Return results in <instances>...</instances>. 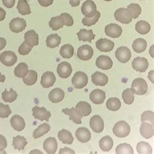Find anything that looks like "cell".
<instances>
[{
  "mask_svg": "<svg viewBox=\"0 0 154 154\" xmlns=\"http://www.w3.org/2000/svg\"><path fill=\"white\" fill-rule=\"evenodd\" d=\"M131 128L126 122L122 120L116 122L112 129V132L117 137L124 138L129 135Z\"/></svg>",
  "mask_w": 154,
  "mask_h": 154,
  "instance_id": "cell-1",
  "label": "cell"
},
{
  "mask_svg": "<svg viewBox=\"0 0 154 154\" xmlns=\"http://www.w3.org/2000/svg\"><path fill=\"white\" fill-rule=\"evenodd\" d=\"M115 18L118 22L122 23L128 24L132 22L133 16L129 9L126 8H120L115 13Z\"/></svg>",
  "mask_w": 154,
  "mask_h": 154,
  "instance_id": "cell-2",
  "label": "cell"
},
{
  "mask_svg": "<svg viewBox=\"0 0 154 154\" xmlns=\"http://www.w3.org/2000/svg\"><path fill=\"white\" fill-rule=\"evenodd\" d=\"M88 82L87 75L83 72H77L72 79V83L75 88L81 89L87 86Z\"/></svg>",
  "mask_w": 154,
  "mask_h": 154,
  "instance_id": "cell-3",
  "label": "cell"
},
{
  "mask_svg": "<svg viewBox=\"0 0 154 154\" xmlns=\"http://www.w3.org/2000/svg\"><path fill=\"white\" fill-rule=\"evenodd\" d=\"M132 90L137 95H144L148 91V84L143 78H137L131 84Z\"/></svg>",
  "mask_w": 154,
  "mask_h": 154,
  "instance_id": "cell-4",
  "label": "cell"
},
{
  "mask_svg": "<svg viewBox=\"0 0 154 154\" xmlns=\"http://www.w3.org/2000/svg\"><path fill=\"white\" fill-rule=\"evenodd\" d=\"M17 56L13 51H5L0 55V61L6 66H12L17 63Z\"/></svg>",
  "mask_w": 154,
  "mask_h": 154,
  "instance_id": "cell-5",
  "label": "cell"
},
{
  "mask_svg": "<svg viewBox=\"0 0 154 154\" xmlns=\"http://www.w3.org/2000/svg\"><path fill=\"white\" fill-rule=\"evenodd\" d=\"M82 13L87 18H91L94 16L97 12L95 3L92 0H86L82 7Z\"/></svg>",
  "mask_w": 154,
  "mask_h": 154,
  "instance_id": "cell-6",
  "label": "cell"
},
{
  "mask_svg": "<svg viewBox=\"0 0 154 154\" xmlns=\"http://www.w3.org/2000/svg\"><path fill=\"white\" fill-rule=\"evenodd\" d=\"M115 57L120 63H126L131 57V53L128 48L121 46L116 50Z\"/></svg>",
  "mask_w": 154,
  "mask_h": 154,
  "instance_id": "cell-7",
  "label": "cell"
},
{
  "mask_svg": "<svg viewBox=\"0 0 154 154\" xmlns=\"http://www.w3.org/2000/svg\"><path fill=\"white\" fill-rule=\"evenodd\" d=\"M27 23L24 19L17 17L11 20L9 23L10 29L12 32L18 33L20 32L23 31L26 28Z\"/></svg>",
  "mask_w": 154,
  "mask_h": 154,
  "instance_id": "cell-8",
  "label": "cell"
},
{
  "mask_svg": "<svg viewBox=\"0 0 154 154\" xmlns=\"http://www.w3.org/2000/svg\"><path fill=\"white\" fill-rule=\"evenodd\" d=\"M93 55H94V50L91 46L87 45V44L80 46L78 50V53H77L78 58L82 60H85V61L90 60L92 57Z\"/></svg>",
  "mask_w": 154,
  "mask_h": 154,
  "instance_id": "cell-9",
  "label": "cell"
},
{
  "mask_svg": "<svg viewBox=\"0 0 154 154\" xmlns=\"http://www.w3.org/2000/svg\"><path fill=\"white\" fill-rule=\"evenodd\" d=\"M33 111V116L35 119L39 120H46L49 121V119L51 117V112L47 111V109L44 107H40L38 106H35L32 109Z\"/></svg>",
  "mask_w": 154,
  "mask_h": 154,
  "instance_id": "cell-10",
  "label": "cell"
},
{
  "mask_svg": "<svg viewBox=\"0 0 154 154\" xmlns=\"http://www.w3.org/2000/svg\"><path fill=\"white\" fill-rule=\"evenodd\" d=\"M57 72L60 78L66 79L70 76L72 72V68L70 63L67 62H62L58 64Z\"/></svg>",
  "mask_w": 154,
  "mask_h": 154,
  "instance_id": "cell-11",
  "label": "cell"
},
{
  "mask_svg": "<svg viewBox=\"0 0 154 154\" xmlns=\"http://www.w3.org/2000/svg\"><path fill=\"white\" fill-rule=\"evenodd\" d=\"M96 46L100 51L109 52L114 48L115 42L107 38H100L96 41Z\"/></svg>",
  "mask_w": 154,
  "mask_h": 154,
  "instance_id": "cell-12",
  "label": "cell"
},
{
  "mask_svg": "<svg viewBox=\"0 0 154 154\" xmlns=\"http://www.w3.org/2000/svg\"><path fill=\"white\" fill-rule=\"evenodd\" d=\"M149 66L148 60L144 57H137L133 59L132 62V67L135 70L139 72H144L147 70Z\"/></svg>",
  "mask_w": 154,
  "mask_h": 154,
  "instance_id": "cell-13",
  "label": "cell"
},
{
  "mask_svg": "<svg viewBox=\"0 0 154 154\" xmlns=\"http://www.w3.org/2000/svg\"><path fill=\"white\" fill-rule=\"evenodd\" d=\"M105 33L111 38H119L122 33V29L118 24L110 23L105 27Z\"/></svg>",
  "mask_w": 154,
  "mask_h": 154,
  "instance_id": "cell-14",
  "label": "cell"
},
{
  "mask_svg": "<svg viewBox=\"0 0 154 154\" xmlns=\"http://www.w3.org/2000/svg\"><path fill=\"white\" fill-rule=\"evenodd\" d=\"M90 126L93 131L100 133L104 129V122L100 116L94 115L90 120Z\"/></svg>",
  "mask_w": 154,
  "mask_h": 154,
  "instance_id": "cell-15",
  "label": "cell"
},
{
  "mask_svg": "<svg viewBox=\"0 0 154 154\" xmlns=\"http://www.w3.org/2000/svg\"><path fill=\"white\" fill-rule=\"evenodd\" d=\"M112 64L113 63L112 59L107 55H100L96 60V66L103 70H107L111 69Z\"/></svg>",
  "mask_w": 154,
  "mask_h": 154,
  "instance_id": "cell-16",
  "label": "cell"
},
{
  "mask_svg": "<svg viewBox=\"0 0 154 154\" xmlns=\"http://www.w3.org/2000/svg\"><path fill=\"white\" fill-rule=\"evenodd\" d=\"M57 141L54 137H48L44 140L43 148L44 150L48 154H54L57 149Z\"/></svg>",
  "mask_w": 154,
  "mask_h": 154,
  "instance_id": "cell-17",
  "label": "cell"
},
{
  "mask_svg": "<svg viewBox=\"0 0 154 154\" xmlns=\"http://www.w3.org/2000/svg\"><path fill=\"white\" fill-rule=\"evenodd\" d=\"M56 81L55 75L51 72H44L41 77L40 84L41 85L46 88H48L54 85Z\"/></svg>",
  "mask_w": 154,
  "mask_h": 154,
  "instance_id": "cell-18",
  "label": "cell"
},
{
  "mask_svg": "<svg viewBox=\"0 0 154 154\" xmlns=\"http://www.w3.org/2000/svg\"><path fill=\"white\" fill-rule=\"evenodd\" d=\"M25 43L27 46L33 48L38 44V35L34 30H29L27 31L24 35Z\"/></svg>",
  "mask_w": 154,
  "mask_h": 154,
  "instance_id": "cell-19",
  "label": "cell"
},
{
  "mask_svg": "<svg viewBox=\"0 0 154 154\" xmlns=\"http://www.w3.org/2000/svg\"><path fill=\"white\" fill-rule=\"evenodd\" d=\"M106 98L105 92L101 89H94L90 94V100L96 105L102 104Z\"/></svg>",
  "mask_w": 154,
  "mask_h": 154,
  "instance_id": "cell-20",
  "label": "cell"
},
{
  "mask_svg": "<svg viewBox=\"0 0 154 154\" xmlns=\"http://www.w3.org/2000/svg\"><path fill=\"white\" fill-rule=\"evenodd\" d=\"M62 111L65 115L70 116L69 120L73 121V122H74L76 124H82V119L83 118V116L76 110L75 108L73 107L72 109H64Z\"/></svg>",
  "mask_w": 154,
  "mask_h": 154,
  "instance_id": "cell-21",
  "label": "cell"
},
{
  "mask_svg": "<svg viewBox=\"0 0 154 154\" xmlns=\"http://www.w3.org/2000/svg\"><path fill=\"white\" fill-rule=\"evenodd\" d=\"M108 77L102 72H96L92 75V82L95 85L103 87L108 83Z\"/></svg>",
  "mask_w": 154,
  "mask_h": 154,
  "instance_id": "cell-22",
  "label": "cell"
},
{
  "mask_svg": "<svg viewBox=\"0 0 154 154\" xmlns=\"http://www.w3.org/2000/svg\"><path fill=\"white\" fill-rule=\"evenodd\" d=\"M75 136L78 140L81 143H85L91 139V133L86 128H79L75 131Z\"/></svg>",
  "mask_w": 154,
  "mask_h": 154,
  "instance_id": "cell-23",
  "label": "cell"
},
{
  "mask_svg": "<svg viewBox=\"0 0 154 154\" xmlns=\"http://www.w3.org/2000/svg\"><path fill=\"white\" fill-rule=\"evenodd\" d=\"M11 126L17 131H21L23 130L26 127L25 120L21 116L16 115H14L10 120Z\"/></svg>",
  "mask_w": 154,
  "mask_h": 154,
  "instance_id": "cell-24",
  "label": "cell"
},
{
  "mask_svg": "<svg viewBox=\"0 0 154 154\" xmlns=\"http://www.w3.org/2000/svg\"><path fill=\"white\" fill-rule=\"evenodd\" d=\"M140 133L141 135L145 139H150L154 135L153 125L147 122H142L140 128Z\"/></svg>",
  "mask_w": 154,
  "mask_h": 154,
  "instance_id": "cell-25",
  "label": "cell"
},
{
  "mask_svg": "<svg viewBox=\"0 0 154 154\" xmlns=\"http://www.w3.org/2000/svg\"><path fill=\"white\" fill-rule=\"evenodd\" d=\"M48 98L52 103H59L62 102L64 98V92L61 88H56L50 91Z\"/></svg>",
  "mask_w": 154,
  "mask_h": 154,
  "instance_id": "cell-26",
  "label": "cell"
},
{
  "mask_svg": "<svg viewBox=\"0 0 154 154\" xmlns=\"http://www.w3.org/2000/svg\"><path fill=\"white\" fill-rule=\"evenodd\" d=\"M79 41L91 42L93 39L95 38V35L93 33L92 30H87L85 29H82L77 33Z\"/></svg>",
  "mask_w": 154,
  "mask_h": 154,
  "instance_id": "cell-27",
  "label": "cell"
},
{
  "mask_svg": "<svg viewBox=\"0 0 154 154\" xmlns=\"http://www.w3.org/2000/svg\"><path fill=\"white\" fill-rule=\"evenodd\" d=\"M75 109L83 116H87L92 112L91 105L86 102H83V101H81L76 105Z\"/></svg>",
  "mask_w": 154,
  "mask_h": 154,
  "instance_id": "cell-28",
  "label": "cell"
},
{
  "mask_svg": "<svg viewBox=\"0 0 154 154\" xmlns=\"http://www.w3.org/2000/svg\"><path fill=\"white\" fill-rule=\"evenodd\" d=\"M147 47V42L146 40L144 38H139L135 39L133 42L132 48L133 50H134L137 54H140V53L144 52Z\"/></svg>",
  "mask_w": 154,
  "mask_h": 154,
  "instance_id": "cell-29",
  "label": "cell"
},
{
  "mask_svg": "<svg viewBox=\"0 0 154 154\" xmlns=\"http://www.w3.org/2000/svg\"><path fill=\"white\" fill-rule=\"evenodd\" d=\"M113 140L110 136H105L100 139L99 146L103 152H109L113 146Z\"/></svg>",
  "mask_w": 154,
  "mask_h": 154,
  "instance_id": "cell-30",
  "label": "cell"
},
{
  "mask_svg": "<svg viewBox=\"0 0 154 154\" xmlns=\"http://www.w3.org/2000/svg\"><path fill=\"white\" fill-rule=\"evenodd\" d=\"M58 138L63 144H72L74 142V137L72 133L64 129L58 133Z\"/></svg>",
  "mask_w": 154,
  "mask_h": 154,
  "instance_id": "cell-31",
  "label": "cell"
},
{
  "mask_svg": "<svg viewBox=\"0 0 154 154\" xmlns=\"http://www.w3.org/2000/svg\"><path fill=\"white\" fill-rule=\"evenodd\" d=\"M135 30L140 35L148 34L151 30L149 23L144 20H140L135 24Z\"/></svg>",
  "mask_w": 154,
  "mask_h": 154,
  "instance_id": "cell-32",
  "label": "cell"
},
{
  "mask_svg": "<svg viewBox=\"0 0 154 154\" xmlns=\"http://www.w3.org/2000/svg\"><path fill=\"white\" fill-rule=\"evenodd\" d=\"M29 68L25 63H20L14 69V75L19 78H23L27 75Z\"/></svg>",
  "mask_w": 154,
  "mask_h": 154,
  "instance_id": "cell-33",
  "label": "cell"
},
{
  "mask_svg": "<svg viewBox=\"0 0 154 154\" xmlns=\"http://www.w3.org/2000/svg\"><path fill=\"white\" fill-rule=\"evenodd\" d=\"M27 144V141L24 137L18 135L13 138V146L15 149H18V151H21L24 149Z\"/></svg>",
  "mask_w": 154,
  "mask_h": 154,
  "instance_id": "cell-34",
  "label": "cell"
},
{
  "mask_svg": "<svg viewBox=\"0 0 154 154\" xmlns=\"http://www.w3.org/2000/svg\"><path fill=\"white\" fill-rule=\"evenodd\" d=\"M64 25V18L58 16V17H52L49 22V26L51 28L52 30L54 31H57L60 28L63 27Z\"/></svg>",
  "mask_w": 154,
  "mask_h": 154,
  "instance_id": "cell-35",
  "label": "cell"
},
{
  "mask_svg": "<svg viewBox=\"0 0 154 154\" xmlns=\"http://www.w3.org/2000/svg\"><path fill=\"white\" fill-rule=\"evenodd\" d=\"M61 42V38L57 34H51L46 38L47 47L54 48L58 47Z\"/></svg>",
  "mask_w": 154,
  "mask_h": 154,
  "instance_id": "cell-36",
  "label": "cell"
},
{
  "mask_svg": "<svg viewBox=\"0 0 154 154\" xmlns=\"http://www.w3.org/2000/svg\"><path fill=\"white\" fill-rule=\"evenodd\" d=\"M60 55L64 59H70L74 54V48L71 44H64L60 48Z\"/></svg>",
  "mask_w": 154,
  "mask_h": 154,
  "instance_id": "cell-37",
  "label": "cell"
},
{
  "mask_svg": "<svg viewBox=\"0 0 154 154\" xmlns=\"http://www.w3.org/2000/svg\"><path fill=\"white\" fill-rule=\"evenodd\" d=\"M50 130V125L47 123H44L40 125L37 129H36L33 131V137L34 139H38L42 136L46 134Z\"/></svg>",
  "mask_w": 154,
  "mask_h": 154,
  "instance_id": "cell-38",
  "label": "cell"
},
{
  "mask_svg": "<svg viewBox=\"0 0 154 154\" xmlns=\"http://www.w3.org/2000/svg\"><path fill=\"white\" fill-rule=\"evenodd\" d=\"M17 8L18 13L23 16L30 14L31 13L29 5L27 0H19Z\"/></svg>",
  "mask_w": 154,
  "mask_h": 154,
  "instance_id": "cell-39",
  "label": "cell"
},
{
  "mask_svg": "<svg viewBox=\"0 0 154 154\" xmlns=\"http://www.w3.org/2000/svg\"><path fill=\"white\" fill-rule=\"evenodd\" d=\"M38 78V74L36 71L30 70L28 72L27 75L23 78V82L27 85H33L36 82Z\"/></svg>",
  "mask_w": 154,
  "mask_h": 154,
  "instance_id": "cell-40",
  "label": "cell"
},
{
  "mask_svg": "<svg viewBox=\"0 0 154 154\" xmlns=\"http://www.w3.org/2000/svg\"><path fill=\"white\" fill-rule=\"evenodd\" d=\"M18 94L17 92L14 91L13 88H10V91L8 92L7 89L2 92V99L5 102H13L17 99Z\"/></svg>",
  "mask_w": 154,
  "mask_h": 154,
  "instance_id": "cell-41",
  "label": "cell"
},
{
  "mask_svg": "<svg viewBox=\"0 0 154 154\" xmlns=\"http://www.w3.org/2000/svg\"><path fill=\"white\" fill-rule=\"evenodd\" d=\"M106 107L109 110L112 111H117L121 107V102L119 98H110L107 101Z\"/></svg>",
  "mask_w": 154,
  "mask_h": 154,
  "instance_id": "cell-42",
  "label": "cell"
},
{
  "mask_svg": "<svg viewBox=\"0 0 154 154\" xmlns=\"http://www.w3.org/2000/svg\"><path fill=\"white\" fill-rule=\"evenodd\" d=\"M137 152L140 154H151L152 153V148L149 143L146 142H139L137 145Z\"/></svg>",
  "mask_w": 154,
  "mask_h": 154,
  "instance_id": "cell-43",
  "label": "cell"
},
{
  "mask_svg": "<svg viewBox=\"0 0 154 154\" xmlns=\"http://www.w3.org/2000/svg\"><path fill=\"white\" fill-rule=\"evenodd\" d=\"M134 92L131 88H126L122 92V98L125 104L131 105L134 102Z\"/></svg>",
  "mask_w": 154,
  "mask_h": 154,
  "instance_id": "cell-44",
  "label": "cell"
},
{
  "mask_svg": "<svg viewBox=\"0 0 154 154\" xmlns=\"http://www.w3.org/2000/svg\"><path fill=\"white\" fill-rule=\"evenodd\" d=\"M133 149L131 146L127 143H122L120 144L119 146H117L116 148V153L117 154H133Z\"/></svg>",
  "mask_w": 154,
  "mask_h": 154,
  "instance_id": "cell-45",
  "label": "cell"
},
{
  "mask_svg": "<svg viewBox=\"0 0 154 154\" xmlns=\"http://www.w3.org/2000/svg\"><path fill=\"white\" fill-rule=\"evenodd\" d=\"M101 14L99 11H97L96 13L94 16H93L91 18H84L82 20V23L84 26H87V27H90L93 25L96 24V23L98 21L99 18H100Z\"/></svg>",
  "mask_w": 154,
  "mask_h": 154,
  "instance_id": "cell-46",
  "label": "cell"
},
{
  "mask_svg": "<svg viewBox=\"0 0 154 154\" xmlns=\"http://www.w3.org/2000/svg\"><path fill=\"white\" fill-rule=\"evenodd\" d=\"M127 9L130 11L133 16V18L134 19L137 18L141 14V7L137 3H131L128 6Z\"/></svg>",
  "mask_w": 154,
  "mask_h": 154,
  "instance_id": "cell-47",
  "label": "cell"
},
{
  "mask_svg": "<svg viewBox=\"0 0 154 154\" xmlns=\"http://www.w3.org/2000/svg\"><path fill=\"white\" fill-rule=\"evenodd\" d=\"M11 113L12 111L9 105H4L0 103V118H8Z\"/></svg>",
  "mask_w": 154,
  "mask_h": 154,
  "instance_id": "cell-48",
  "label": "cell"
},
{
  "mask_svg": "<svg viewBox=\"0 0 154 154\" xmlns=\"http://www.w3.org/2000/svg\"><path fill=\"white\" fill-rule=\"evenodd\" d=\"M153 112L151 111H147L144 112L141 115V122H147L153 125L154 123V119H153Z\"/></svg>",
  "mask_w": 154,
  "mask_h": 154,
  "instance_id": "cell-49",
  "label": "cell"
},
{
  "mask_svg": "<svg viewBox=\"0 0 154 154\" xmlns=\"http://www.w3.org/2000/svg\"><path fill=\"white\" fill-rule=\"evenodd\" d=\"M32 48H33L27 46L25 42H23L18 48V53L21 55H26L29 54Z\"/></svg>",
  "mask_w": 154,
  "mask_h": 154,
  "instance_id": "cell-50",
  "label": "cell"
},
{
  "mask_svg": "<svg viewBox=\"0 0 154 154\" xmlns=\"http://www.w3.org/2000/svg\"><path fill=\"white\" fill-rule=\"evenodd\" d=\"M60 16L62 17L64 20V25L68 27L73 26V24H74V20H73V18L72 17V16H70V14L66 13H64L60 14Z\"/></svg>",
  "mask_w": 154,
  "mask_h": 154,
  "instance_id": "cell-51",
  "label": "cell"
},
{
  "mask_svg": "<svg viewBox=\"0 0 154 154\" xmlns=\"http://www.w3.org/2000/svg\"><path fill=\"white\" fill-rule=\"evenodd\" d=\"M7 146V142L5 137L2 135H0V151H3Z\"/></svg>",
  "mask_w": 154,
  "mask_h": 154,
  "instance_id": "cell-52",
  "label": "cell"
},
{
  "mask_svg": "<svg viewBox=\"0 0 154 154\" xmlns=\"http://www.w3.org/2000/svg\"><path fill=\"white\" fill-rule=\"evenodd\" d=\"M16 0H2V2L4 6H5L7 8H13L15 4Z\"/></svg>",
  "mask_w": 154,
  "mask_h": 154,
  "instance_id": "cell-53",
  "label": "cell"
},
{
  "mask_svg": "<svg viewBox=\"0 0 154 154\" xmlns=\"http://www.w3.org/2000/svg\"><path fill=\"white\" fill-rule=\"evenodd\" d=\"M38 2L42 7H47L52 5L54 3V0H38Z\"/></svg>",
  "mask_w": 154,
  "mask_h": 154,
  "instance_id": "cell-54",
  "label": "cell"
},
{
  "mask_svg": "<svg viewBox=\"0 0 154 154\" xmlns=\"http://www.w3.org/2000/svg\"><path fill=\"white\" fill-rule=\"evenodd\" d=\"M59 153H75V152L70 148L65 147L63 149H60Z\"/></svg>",
  "mask_w": 154,
  "mask_h": 154,
  "instance_id": "cell-55",
  "label": "cell"
},
{
  "mask_svg": "<svg viewBox=\"0 0 154 154\" xmlns=\"http://www.w3.org/2000/svg\"><path fill=\"white\" fill-rule=\"evenodd\" d=\"M7 45V40L5 38L0 37V51L2 50Z\"/></svg>",
  "mask_w": 154,
  "mask_h": 154,
  "instance_id": "cell-56",
  "label": "cell"
},
{
  "mask_svg": "<svg viewBox=\"0 0 154 154\" xmlns=\"http://www.w3.org/2000/svg\"><path fill=\"white\" fill-rule=\"evenodd\" d=\"M6 17V12L3 8L0 7V22L5 20Z\"/></svg>",
  "mask_w": 154,
  "mask_h": 154,
  "instance_id": "cell-57",
  "label": "cell"
},
{
  "mask_svg": "<svg viewBox=\"0 0 154 154\" xmlns=\"http://www.w3.org/2000/svg\"><path fill=\"white\" fill-rule=\"evenodd\" d=\"M81 1H82V0H70V4L73 7H78L80 4Z\"/></svg>",
  "mask_w": 154,
  "mask_h": 154,
  "instance_id": "cell-58",
  "label": "cell"
},
{
  "mask_svg": "<svg viewBox=\"0 0 154 154\" xmlns=\"http://www.w3.org/2000/svg\"><path fill=\"white\" fill-rule=\"evenodd\" d=\"M5 80V76L4 75H2L0 72V83H4Z\"/></svg>",
  "mask_w": 154,
  "mask_h": 154,
  "instance_id": "cell-59",
  "label": "cell"
},
{
  "mask_svg": "<svg viewBox=\"0 0 154 154\" xmlns=\"http://www.w3.org/2000/svg\"><path fill=\"white\" fill-rule=\"evenodd\" d=\"M104 1H105V2H111V1H112V0H104Z\"/></svg>",
  "mask_w": 154,
  "mask_h": 154,
  "instance_id": "cell-60",
  "label": "cell"
},
{
  "mask_svg": "<svg viewBox=\"0 0 154 154\" xmlns=\"http://www.w3.org/2000/svg\"></svg>",
  "mask_w": 154,
  "mask_h": 154,
  "instance_id": "cell-61",
  "label": "cell"
}]
</instances>
